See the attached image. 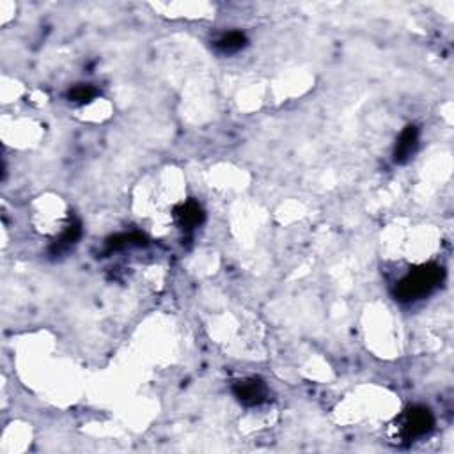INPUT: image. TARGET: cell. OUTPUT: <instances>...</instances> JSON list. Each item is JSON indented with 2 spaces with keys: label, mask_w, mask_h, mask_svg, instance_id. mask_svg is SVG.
<instances>
[{
  "label": "cell",
  "mask_w": 454,
  "mask_h": 454,
  "mask_svg": "<svg viewBox=\"0 0 454 454\" xmlns=\"http://www.w3.org/2000/svg\"><path fill=\"white\" fill-rule=\"evenodd\" d=\"M442 268L437 265H426L406 273L396 286V297L403 302L424 298L440 284Z\"/></svg>",
  "instance_id": "cell-1"
},
{
  "label": "cell",
  "mask_w": 454,
  "mask_h": 454,
  "mask_svg": "<svg viewBox=\"0 0 454 454\" xmlns=\"http://www.w3.org/2000/svg\"><path fill=\"white\" fill-rule=\"evenodd\" d=\"M431 428H433V416L430 410L424 406H413L396 421L392 426V435L396 438V444H410L430 433Z\"/></svg>",
  "instance_id": "cell-2"
},
{
  "label": "cell",
  "mask_w": 454,
  "mask_h": 454,
  "mask_svg": "<svg viewBox=\"0 0 454 454\" xmlns=\"http://www.w3.org/2000/svg\"><path fill=\"white\" fill-rule=\"evenodd\" d=\"M233 392L238 401L243 403L245 406H258L268 398V389L258 378H245V380L236 381Z\"/></svg>",
  "instance_id": "cell-3"
},
{
  "label": "cell",
  "mask_w": 454,
  "mask_h": 454,
  "mask_svg": "<svg viewBox=\"0 0 454 454\" xmlns=\"http://www.w3.org/2000/svg\"><path fill=\"white\" fill-rule=\"evenodd\" d=\"M417 144H419V130H417L416 126H406V128L403 130L401 135H399L398 144H396V164H405L406 160H410V157L416 153Z\"/></svg>",
  "instance_id": "cell-4"
},
{
  "label": "cell",
  "mask_w": 454,
  "mask_h": 454,
  "mask_svg": "<svg viewBox=\"0 0 454 454\" xmlns=\"http://www.w3.org/2000/svg\"><path fill=\"white\" fill-rule=\"evenodd\" d=\"M174 217L181 227H185V229H194V227H197L203 222L204 215L199 203H196V201H186L181 206L176 208Z\"/></svg>",
  "instance_id": "cell-5"
},
{
  "label": "cell",
  "mask_w": 454,
  "mask_h": 454,
  "mask_svg": "<svg viewBox=\"0 0 454 454\" xmlns=\"http://www.w3.org/2000/svg\"><path fill=\"white\" fill-rule=\"evenodd\" d=\"M247 45V38H245L243 32H227V34L222 36L221 39L217 41V48L224 53H234L238 50H241L243 46Z\"/></svg>",
  "instance_id": "cell-6"
},
{
  "label": "cell",
  "mask_w": 454,
  "mask_h": 454,
  "mask_svg": "<svg viewBox=\"0 0 454 454\" xmlns=\"http://www.w3.org/2000/svg\"><path fill=\"white\" fill-rule=\"evenodd\" d=\"M80 233H82V231H80V226H78V224H70V226H68L66 231H64V233L60 234L59 240H57L56 243H53V247H52L53 254H57V252L68 250V248H70L71 245L77 243V240L80 238Z\"/></svg>",
  "instance_id": "cell-7"
},
{
  "label": "cell",
  "mask_w": 454,
  "mask_h": 454,
  "mask_svg": "<svg viewBox=\"0 0 454 454\" xmlns=\"http://www.w3.org/2000/svg\"><path fill=\"white\" fill-rule=\"evenodd\" d=\"M96 95H98L96 88H93L89 84H82L71 89L68 96H70V100L73 103H89L96 98Z\"/></svg>",
  "instance_id": "cell-8"
}]
</instances>
